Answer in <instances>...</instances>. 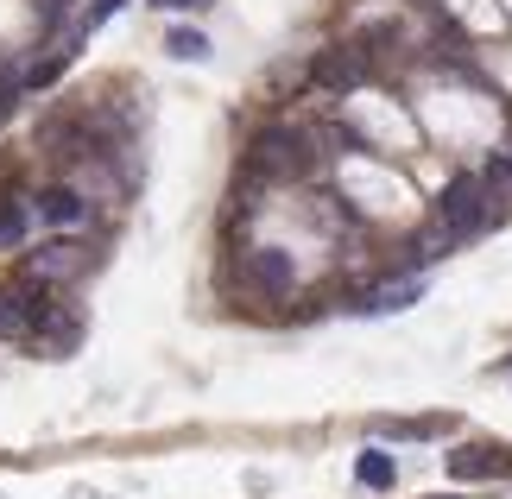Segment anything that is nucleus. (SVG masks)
Segmentation results:
<instances>
[{"label": "nucleus", "mask_w": 512, "mask_h": 499, "mask_svg": "<svg viewBox=\"0 0 512 499\" xmlns=\"http://www.w3.org/2000/svg\"><path fill=\"white\" fill-rule=\"evenodd\" d=\"M361 76H367V57L354 51V45H336V51L317 57V83H323V89H354Z\"/></svg>", "instance_id": "0eeeda50"}, {"label": "nucleus", "mask_w": 512, "mask_h": 499, "mask_svg": "<svg viewBox=\"0 0 512 499\" xmlns=\"http://www.w3.org/2000/svg\"><path fill=\"white\" fill-rule=\"evenodd\" d=\"M32 215L38 222H51V228H83L89 222V196L76 190V184H45L32 196Z\"/></svg>", "instance_id": "39448f33"}, {"label": "nucleus", "mask_w": 512, "mask_h": 499, "mask_svg": "<svg viewBox=\"0 0 512 499\" xmlns=\"http://www.w3.org/2000/svg\"><path fill=\"white\" fill-rule=\"evenodd\" d=\"M424 297V285L418 278H392V285H380V291H361V316H386V310H405V304H418Z\"/></svg>", "instance_id": "6e6552de"}, {"label": "nucleus", "mask_w": 512, "mask_h": 499, "mask_svg": "<svg viewBox=\"0 0 512 499\" xmlns=\"http://www.w3.org/2000/svg\"><path fill=\"white\" fill-rule=\"evenodd\" d=\"M165 51H171V57H203V51H209V38H203V32H171V45H165Z\"/></svg>", "instance_id": "f8f14e48"}, {"label": "nucleus", "mask_w": 512, "mask_h": 499, "mask_svg": "<svg viewBox=\"0 0 512 499\" xmlns=\"http://www.w3.org/2000/svg\"><path fill=\"white\" fill-rule=\"evenodd\" d=\"M310 165H317V152H310L304 127H266L247 152V177H304Z\"/></svg>", "instance_id": "f03ea898"}, {"label": "nucleus", "mask_w": 512, "mask_h": 499, "mask_svg": "<svg viewBox=\"0 0 512 499\" xmlns=\"http://www.w3.org/2000/svg\"><path fill=\"white\" fill-rule=\"evenodd\" d=\"M76 272H89V247H76V241H45L38 253H26V285H70Z\"/></svg>", "instance_id": "7ed1b4c3"}, {"label": "nucleus", "mask_w": 512, "mask_h": 499, "mask_svg": "<svg viewBox=\"0 0 512 499\" xmlns=\"http://www.w3.org/2000/svg\"><path fill=\"white\" fill-rule=\"evenodd\" d=\"M487 215H494V190H487L481 177H456V184L437 196V209H430V228H443L449 241L462 247L487 228Z\"/></svg>", "instance_id": "f257e3e1"}, {"label": "nucleus", "mask_w": 512, "mask_h": 499, "mask_svg": "<svg viewBox=\"0 0 512 499\" xmlns=\"http://www.w3.org/2000/svg\"><path fill=\"white\" fill-rule=\"evenodd\" d=\"M26 228H32V196H13V190H0V253L26 241Z\"/></svg>", "instance_id": "9d476101"}, {"label": "nucleus", "mask_w": 512, "mask_h": 499, "mask_svg": "<svg viewBox=\"0 0 512 499\" xmlns=\"http://www.w3.org/2000/svg\"><path fill=\"white\" fill-rule=\"evenodd\" d=\"M51 310V297L38 285H19V291H0V342H13V335H32L38 316Z\"/></svg>", "instance_id": "20e7f679"}, {"label": "nucleus", "mask_w": 512, "mask_h": 499, "mask_svg": "<svg viewBox=\"0 0 512 499\" xmlns=\"http://www.w3.org/2000/svg\"><path fill=\"white\" fill-rule=\"evenodd\" d=\"M152 7H165V13H203L209 0H152Z\"/></svg>", "instance_id": "ddd939ff"}, {"label": "nucleus", "mask_w": 512, "mask_h": 499, "mask_svg": "<svg viewBox=\"0 0 512 499\" xmlns=\"http://www.w3.org/2000/svg\"><path fill=\"white\" fill-rule=\"evenodd\" d=\"M500 455L506 449H494V443H468V449L449 455V474L456 481H487V474H500Z\"/></svg>", "instance_id": "1a4fd4ad"}, {"label": "nucleus", "mask_w": 512, "mask_h": 499, "mask_svg": "<svg viewBox=\"0 0 512 499\" xmlns=\"http://www.w3.org/2000/svg\"><path fill=\"white\" fill-rule=\"evenodd\" d=\"M354 481H361V487H373V493H386L392 481H399V462H392L386 449H367L361 462H354Z\"/></svg>", "instance_id": "9b49d317"}, {"label": "nucleus", "mask_w": 512, "mask_h": 499, "mask_svg": "<svg viewBox=\"0 0 512 499\" xmlns=\"http://www.w3.org/2000/svg\"><path fill=\"white\" fill-rule=\"evenodd\" d=\"M247 278H253L266 297H285V291H291V253H279V247H253V253H247Z\"/></svg>", "instance_id": "423d86ee"}]
</instances>
